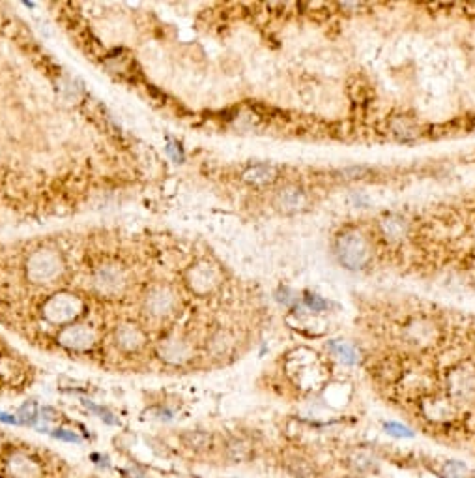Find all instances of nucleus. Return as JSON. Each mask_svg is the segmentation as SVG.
Masks as SVG:
<instances>
[{
  "label": "nucleus",
  "instance_id": "f257e3e1",
  "mask_svg": "<svg viewBox=\"0 0 475 478\" xmlns=\"http://www.w3.org/2000/svg\"><path fill=\"white\" fill-rule=\"evenodd\" d=\"M335 252L340 265L350 270H361L372 261V246L360 229H345L335 240Z\"/></svg>",
  "mask_w": 475,
  "mask_h": 478
},
{
  "label": "nucleus",
  "instance_id": "f03ea898",
  "mask_svg": "<svg viewBox=\"0 0 475 478\" xmlns=\"http://www.w3.org/2000/svg\"><path fill=\"white\" fill-rule=\"evenodd\" d=\"M447 392L455 403L475 402V373L466 367H456L447 375Z\"/></svg>",
  "mask_w": 475,
  "mask_h": 478
},
{
  "label": "nucleus",
  "instance_id": "7ed1b4c3",
  "mask_svg": "<svg viewBox=\"0 0 475 478\" xmlns=\"http://www.w3.org/2000/svg\"><path fill=\"white\" fill-rule=\"evenodd\" d=\"M345 463L346 467L352 471V474H357V477L375 474L380 469V458L365 447L352 448L350 452L346 454Z\"/></svg>",
  "mask_w": 475,
  "mask_h": 478
},
{
  "label": "nucleus",
  "instance_id": "20e7f679",
  "mask_svg": "<svg viewBox=\"0 0 475 478\" xmlns=\"http://www.w3.org/2000/svg\"><path fill=\"white\" fill-rule=\"evenodd\" d=\"M276 205L279 210L285 214H296V212H303L309 205V197L300 186H286L277 193Z\"/></svg>",
  "mask_w": 475,
  "mask_h": 478
},
{
  "label": "nucleus",
  "instance_id": "39448f33",
  "mask_svg": "<svg viewBox=\"0 0 475 478\" xmlns=\"http://www.w3.org/2000/svg\"><path fill=\"white\" fill-rule=\"evenodd\" d=\"M8 471L14 478H41V465L25 452H14L8 458Z\"/></svg>",
  "mask_w": 475,
  "mask_h": 478
},
{
  "label": "nucleus",
  "instance_id": "423d86ee",
  "mask_svg": "<svg viewBox=\"0 0 475 478\" xmlns=\"http://www.w3.org/2000/svg\"><path fill=\"white\" fill-rule=\"evenodd\" d=\"M285 469L294 478H320V469L306 454H291L285 458Z\"/></svg>",
  "mask_w": 475,
  "mask_h": 478
},
{
  "label": "nucleus",
  "instance_id": "0eeeda50",
  "mask_svg": "<svg viewBox=\"0 0 475 478\" xmlns=\"http://www.w3.org/2000/svg\"><path fill=\"white\" fill-rule=\"evenodd\" d=\"M382 233L385 235V238H390V240H400V238L406 237V233H408V222H406L404 218L400 216H387L382 220L380 223Z\"/></svg>",
  "mask_w": 475,
  "mask_h": 478
},
{
  "label": "nucleus",
  "instance_id": "6e6552de",
  "mask_svg": "<svg viewBox=\"0 0 475 478\" xmlns=\"http://www.w3.org/2000/svg\"><path fill=\"white\" fill-rule=\"evenodd\" d=\"M440 478H475V471L459 459H447L442 463Z\"/></svg>",
  "mask_w": 475,
  "mask_h": 478
},
{
  "label": "nucleus",
  "instance_id": "1a4fd4ad",
  "mask_svg": "<svg viewBox=\"0 0 475 478\" xmlns=\"http://www.w3.org/2000/svg\"><path fill=\"white\" fill-rule=\"evenodd\" d=\"M226 454H229V458L236 463L247 462V459L253 456V447H251V443H247L246 439H232V441L226 444Z\"/></svg>",
  "mask_w": 475,
  "mask_h": 478
},
{
  "label": "nucleus",
  "instance_id": "9d476101",
  "mask_svg": "<svg viewBox=\"0 0 475 478\" xmlns=\"http://www.w3.org/2000/svg\"><path fill=\"white\" fill-rule=\"evenodd\" d=\"M277 171L271 166H256L246 173V180L253 184H270L276 180Z\"/></svg>",
  "mask_w": 475,
  "mask_h": 478
},
{
  "label": "nucleus",
  "instance_id": "9b49d317",
  "mask_svg": "<svg viewBox=\"0 0 475 478\" xmlns=\"http://www.w3.org/2000/svg\"><path fill=\"white\" fill-rule=\"evenodd\" d=\"M62 342H64L66 345H70V347L86 349V347H90L92 336L88 332H79V330H70V332H68L64 337H62Z\"/></svg>",
  "mask_w": 475,
  "mask_h": 478
},
{
  "label": "nucleus",
  "instance_id": "f8f14e48",
  "mask_svg": "<svg viewBox=\"0 0 475 478\" xmlns=\"http://www.w3.org/2000/svg\"><path fill=\"white\" fill-rule=\"evenodd\" d=\"M384 429H385V433H387V435H391V437H397V439H410L415 435V433L412 432L408 426H404V424H399V422H385Z\"/></svg>",
  "mask_w": 475,
  "mask_h": 478
},
{
  "label": "nucleus",
  "instance_id": "ddd939ff",
  "mask_svg": "<svg viewBox=\"0 0 475 478\" xmlns=\"http://www.w3.org/2000/svg\"><path fill=\"white\" fill-rule=\"evenodd\" d=\"M331 349L335 351V355L343 360V362L354 364L355 360H357V358H355V351L350 347V345H346V343H333Z\"/></svg>",
  "mask_w": 475,
  "mask_h": 478
},
{
  "label": "nucleus",
  "instance_id": "4468645a",
  "mask_svg": "<svg viewBox=\"0 0 475 478\" xmlns=\"http://www.w3.org/2000/svg\"><path fill=\"white\" fill-rule=\"evenodd\" d=\"M19 415L23 417V422L25 424H34L36 420V405L34 403H25L23 407H21Z\"/></svg>",
  "mask_w": 475,
  "mask_h": 478
},
{
  "label": "nucleus",
  "instance_id": "2eb2a0df",
  "mask_svg": "<svg viewBox=\"0 0 475 478\" xmlns=\"http://www.w3.org/2000/svg\"><path fill=\"white\" fill-rule=\"evenodd\" d=\"M53 437L62 439V441H70V443H80L79 435H75L73 432H68V429H55Z\"/></svg>",
  "mask_w": 475,
  "mask_h": 478
},
{
  "label": "nucleus",
  "instance_id": "dca6fc26",
  "mask_svg": "<svg viewBox=\"0 0 475 478\" xmlns=\"http://www.w3.org/2000/svg\"><path fill=\"white\" fill-rule=\"evenodd\" d=\"M307 304H309L310 307H313V310H322V307L325 306V302L324 300H320V298L318 297H313V298H307Z\"/></svg>",
  "mask_w": 475,
  "mask_h": 478
},
{
  "label": "nucleus",
  "instance_id": "f3484780",
  "mask_svg": "<svg viewBox=\"0 0 475 478\" xmlns=\"http://www.w3.org/2000/svg\"><path fill=\"white\" fill-rule=\"evenodd\" d=\"M0 420H2V422H8V424H17L16 417H11V415H6V413H0Z\"/></svg>",
  "mask_w": 475,
  "mask_h": 478
},
{
  "label": "nucleus",
  "instance_id": "a211bd4d",
  "mask_svg": "<svg viewBox=\"0 0 475 478\" xmlns=\"http://www.w3.org/2000/svg\"><path fill=\"white\" fill-rule=\"evenodd\" d=\"M343 478H365V477H357V474H348V477H343Z\"/></svg>",
  "mask_w": 475,
  "mask_h": 478
}]
</instances>
